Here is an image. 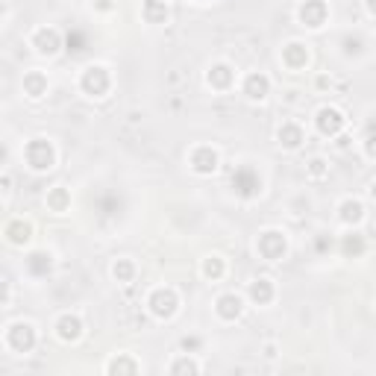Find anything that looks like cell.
<instances>
[{
	"instance_id": "obj_1",
	"label": "cell",
	"mask_w": 376,
	"mask_h": 376,
	"mask_svg": "<svg viewBox=\"0 0 376 376\" xmlns=\"http://www.w3.org/2000/svg\"><path fill=\"white\" fill-rule=\"evenodd\" d=\"M256 253L264 262H282L289 253V238L282 229H264L256 238Z\"/></svg>"
},
{
	"instance_id": "obj_2",
	"label": "cell",
	"mask_w": 376,
	"mask_h": 376,
	"mask_svg": "<svg viewBox=\"0 0 376 376\" xmlns=\"http://www.w3.org/2000/svg\"><path fill=\"white\" fill-rule=\"evenodd\" d=\"M147 309L156 320H171L176 312H180V294H176L174 289H168V285L153 289L150 297H147Z\"/></svg>"
},
{
	"instance_id": "obj_3",
	"label": "cell",
	"mask_w": 376,
	"mask_h": 376,
	"mask_svg": "<svg viewBox=\"0 0 376 376\" xmlns=\"http://www.w3.org/2000/svg\"><path fill=\"white\" fill-rule=\"evenodd\" d=\"M232 191L241 200H253V197L262 194V176L256 168H250V165H241V168L232 171Z\"/></svg>"
},
{
	"instance_id": "obj_4",
	"label": "cell",
	"mask_w": 376,
	"mask_h": 376,
	"mask_svg": "<svg viewBox=\"0 0 376 376\" xmlns=\"http://www.w3.org/2000/svg\"><path fill=\"white\" fill-rule=\"evenodd\" d=\"M24 159L32 171H50L53 165H56V150H53V145L48 138H32L27 141V147H24Z\"/></svg>"
},
{
	"instance_id": "obj_5",
	"label": "cell",
	"mask_w": 376,
	"mask_h": 376,
	"mask_svg": "<svg viewBox=\"0 0 376 376\" xmlns=\"http://www.w3.org/2000/svg\"><path fill=\"white\" fill-rule=\"evenodd\" d=\"M80 88L88 97H106L109 88H112V74L103 65H88L80 76Z\"/></svg>"
},
{
	"instance_id": "obj_6",
	"label": "cell",
	"mask_w": 376,
	"mask_h": 376,
	"mask_svg": "<svg viewBox=\"0 0 376 376\" xmlns=\"http://www.w3.org/2000/svg\"><path fill=\"white\" fill-rule=\"evenodd\" d=\"M36 326L27 324V320H18V324H9L6 329V347L12 353H30L32 347H36Z\"/></svg>"
},
{
	"instance_id": "obj_7",
	"label": "cell",
	"mask_w": 376,
	"mask_h": 376,
	"mask_svg": "<svg viewBox=\"0 0 376 376\" xmlns=\"http://www.w3.org/2000/svg\"><path fill=\"white\" fill-rule=\"evenodd\" d=\"M315 127H317L320 136L335 138V136H341V129L347 127V118H344V112H341V109H335V106H320L317 115H315Z\"/></svg>"
},
{
	"instance_id": "obj_8",
	"label": "cell",
	"mask_w": 376,
	"mask_h": 376,
	"mask_svg": "<svg viewBox=\"0 0 376 376\" xmlns=\"http://www.w3.org/2000/svg\"><path fill=\"white\" fill-rule=\"evenodd\" d=\"M297 18H300L303 27L320 30L326 24V18H329V6L324 3V0H303L300 9H297Z\"/></svg>"
},
{
	"instance_id": "obj_9",
	"label": "cell",
	"mask_w": 376,
	"mask_h": 376,
	"mask_svg": "<svg viewBox=\"0 0 376 376\" xmlns=\"http://www.w3.org/2000/svg\"><path fill=\"white\" fill-rule=\"evenodd\" d=\"M188 165H191V171L194 174H200V176H212L218 171V165H220V156H218V150L215 147H194L191 150V156H188Z\"/></svg>"
},
{
	"instance_id": "obj_10",
	"label": "cell",
	"mask_w": 376,
	"mask_h": 376,
	"mask_svg": "<svg viewBox=\"0 0 376 376\" xmlns=\"http://www.w3.org/2000/svg\"><path fill=\"white\" fill-rule=\"evenodd\" d=\"M32 48H36L39 56H56L62 50V36L56 27H41L36 30V36H32Z\"/></svg>"
},
{
	"instance_id": "obj_11",
	"label": "cell",
	"mask_w": 376,
	"mask_h": 376,
	"mask_svg": "<svg viewBox=\"0 0 376 376\" xmlns=\"http://www.w3.org/2000/svg\"><path fill=\"white\" fill-rule=\"evenodd\" d=\"M56 335H59V341H65V344H74V341H80V335H83V317L74 315V312L59 315V320H56Z\"/></svg>"
},
{
	"instance_id": "obj_12",
	"label": "cell",
	"mask_w": 376,
	"mask_h": 376,
	"mask_svg": "<svg viewBox=\"0 0 376 376\" xmlns=\"http://www.w3.org/2000/svg\"><path fill=\"white\" fill-rule=\"evenodd\" d=\"M241 92H244L247 101H264V97L271 94V80H268V74H262V71H253L244 76V85H241Z\"/></svg>"
},
{
	"instance_id": "obj_13",
	"label": "cell",
	"mask_w": 376,
	"mask_h": 376,
	"mask_svg": "<svg viewBox=\"0 0 376 376\" xmlns=\"http://www.w3.org/2000/svg\"><path fill=\"white\" fill-rule=\"evenodd\" d=\"M215 312H218L220 320L232 324V320H238L241 315H244V300H241L238 294H220L215 300Z\"/></svg>"
},
{
	"instance_id": "obj_14",
	"label": "cell",
	"mask_w": 376,
	"mask_h": 376,
	"mask_svg": "<svg viewBox=\"0 0 376 376\" xmlns=\"http://www.w3.org/2000/svg\"><path fill=\"white\" fill-rule=\"evenodd\" d=\"M206 83H209V88H215V92H227V88H232V83H236V71H232V65H227V62H215L212 68L206 71Z\"/></svg>"
},
{
	"instance_id": "obj_15",
	"label": "cell",
	"mask_w": 376,
	"mask_h": 376,
	"mask_svg": "<svg viewBox=\"0 0 376 376\" xmlns=\"http://www.w3.org/2000/svg\"><path fill=\"white\" fill-rule=\"evenodd\" d=\"M282 65L289 71H303L309 65V48L300 44V41H289L282 48Z\"/></svg>"
},
{
	"instance_id": "obj_16",
	"label": "cell",
	"mask_w": 376,
	"mask_h": 376,
	"mask_svg": "<svg viewBox=\"0 0 376 376\" xmlns=\"http://www.w3.org/2000/svg\"><path fill=\"white\" fill-rule=\"evenodd\" d=\"M276 141H280V147L285 150H297L306 141V132L300 124H294V121H285V124L276 129Z\"/></svg>"
},
{
	"instance_id": "obj_17",
	"label": "cell",
	"mask_w": 376,
	"mask_h": 376,
	"mask_svg": "<svg viewBox=\"0 0 376 376\" xmlns=\"http://www.w3.org/2000/svg\"><path fill=\"white\" fill-rule=\"evenodd\" d=\"M247 297H250V303H253V306H268V303H273L276 289H273V282L268 280V276H259V280H253V282H250Z\"/></svg>"
},
{
	"instance_id": "obj_18",
	"label": "cell",
	"mask_w": 376,
	"mask_h": 376,
	"mask_svg": "<svg viewBox=\"0 0 376 376\" xmlns=\"http://www.w3.org/2000/svg\"><path fill=\"white\" fill-rule=\"evenodd\" d=\"M338 220L344 227H359L364 220V203L356 200V197H347V200L338 206Z\"/></svg>"
},
{
	"instance_id": "obj_19",
	"label": "cell",
	"mask_w": 376,
	"mask_h": 376,
	"mask_svg": "<svg viewBox=\"0 0 376 376\" xmlns=\"http://www.w3.org/2000/svg\"><path fill=\"white\" fill-rule=\"evenodd\" d=\"M3 236H6V241H9V244H15V247H24L27 241L32 238V227L27 224V220L15 218V220H9V224H6Z\"/></svg>"
},
{
	"instance_id": "obj_20",
	"label": "cell",
	"mask_w": 376,
	"mask_h": 376,
	"mask_svg": "<svg viewBox=\"0 0 376 376\" xmlns=\"http://www.w3.org/2000/svg\"><path fill=\"white\" fill-rule=\"evenodd\" d=\"M168 15H171V9L165 0H145V6H141V18L147 24H168Z\"/></svg>"
},
{
	"instance_id": "obj_21",
	"label": "cell",
	"mask_w": 376,
	"mask_h": 376,
	"mask_svg": "<svg viewBox=\"0 0 376 376\" xmlns=\"http://www.w3.org/2000/svg\"><path fill=\"white\" fill-rule=\"evenodd\" d=\"M24 94H30L32 101H39V97L48 94V74H41V71L24 74Z\"/></svg>"
},
{
	"instance_id": "obj_22",
	"label": "cell",
	"mask_w": 376,
	"mask_h": 376,
	"mask_svg": "<svg viewBox=\"0 0 376 376\" xmlns=\"http://www.w3.org/2000/svg\"><path fill=\"white\" fill-rule=\"evenodd\" d=\"M27 271L32 276H48L53 271V256H50V253H41V250L30 253V256H27Z\"/></svg>"
},
{
	"instance_id": "obj_23",
	"label": "cell",
	"mask_w": 376,
	"mask_h": 376,
	"mask_svg": "<svg viewBox=\"0 0 376 376\" xmlns=\"http://www.w3.org/2000/svg\"><path fill=\"white\" fill-rule=\"evenodd\" d=\"M48 209L50 212H68L71 209V191L65 185H56V188H50L48 191Z\"/></svg>"
},
{
	"instance_id": "obj_24",
	"label": "cell",
	"mask_w": 376,
	"mask_h": 376,
	"mask_svg": "<svg viewBox=\"0 0 376 376\" xmlns=\"http://www.w3.org/2000/svg\"><path fill=\"white\" fill-rule=\"evenodd\" d=\"M141 370V364L136 362V359H132V356H127V353H121V356H115L112 362H109L106 364V373L109 376H121V373H138Z\"/></svg>"
},
{
	"instance_id": "obj_25",
	"label": "cell",
	"mask_w": 376,
	"mask_h": 376,
	"mask_svg": "<svg viewBox=\"0 0 376 376\" xmlns=\"http://www.w3.org/2000/svg\"><path fill=\"white\" fill-rule=\"evenodd\" d=\"M200 273L206 276L209 282H218L220 276L227 273V264H224V259H220V256H206L203 264H200Z\"/></svg>"
},
{
	"instance_id": "obj_26",
	"label": "cell",
	"mask_w": 376,
	"mask_h": 376,
	"mask_svg": "<svg viewBox=\"0 0 376 376\" xmlns=\"http://www.w3.org/2000/svg\"><path fill=\"white\" fill-rule=\"evenodd\" d=\"M341 253H344L347 259H359L364 253V236H359V232L344 236V241H341Z\"/></svg>"
},
{
	"instance_id": "obj_27",
	"label": "cell",
	"mask_w": 376,
	"mask_h": 376,
	"mask_svg": "<svg viewBox=\"0 0 376 376\" xmlns=\"http://www.w3.org/2000/svg\"><path fill=\"white\" fill-rule=\"evenodd\" d=\"M112 276H115V282H132L136 280V262L132 259H115L112 262Z\"/></svg>"
},
{
	"instance_id": "obj_28",
	"label": "cell",
	"mask_w": 376,
	"mask_h": 376,
	"mask_svg": "<svg viewBox=\"0 0 376 376\" xmlns=\"http://www.w3.org/2000/svg\"><path fill=\"white\" fill-rule=\"evenodd\" d=\"M200 370H203L200 362L191 359L188 353H185V356H180V359H174L171 368H168V373H174V376H180V373H200Z\"/></svg>"
},
{
	"instance_id": "obj_29",
	"label": "cell",
	"mask_w": 376,
	"mask_h": 376,
	"mask_svg": "<svg viewBox=\"0 0 376 376\" xmlns=\"http://www.w3.org/2000/svg\"><path fill=\"white\" fill-rule=\"evenodd\" d=\"M306 171H309V176H312V180H324V176L329 174V165H326L324 156H315V159H309Z\"/></svg>"
},
{
	"instance_id": "obj_30",
	"label": "cell",
	"mask_w": 376,
	"mask_h": 376,
	"mask_svg": "<svg viewBox=\"0 0 376 376\" xmlns=\"http://www.w3.org/2000/svg\"><path fill=\"white\" fill-rule=\"evenodd\" d=\"M65 44H68V48H65L68 53H83L85 50V36L74 30V32H68V41H65Z\"/></svg>"
},
{
	"instance_id": "obj_31",
	"label": "cell",
	"mask_w": 376,
	"mask_h": 376,
	"mask_svg": "<svg viewBox=\"0 0 376 376\" xmlns=\"http://www.w3.org/2000/svg\"><path fill=\"white\" fill-rule=\"evenodd\" d=\"M364 156L370 162H376V132H368V136H364Z\"/></svg>"
},
{
	"instance_id": "obj_32",
	"label": "cell",
	"mask_w": 376,
	"mask_h": 376,
	"mask_svg": "<svg viewBox=\"0 0 376 376\" xmlns=\"http://www.w3.org/2000/svg\"><path fill=\"white\" fill-rule=\"evenodd\" d=\"M344 53H347V56H353V53H362V39H356V41L344 39Z\"/></svg>"
},
{
	"instance_id": "obj_33",
	"label": "cell",
	"mask_w": 376,
	"mask_h": 376,
	"mask_svg": "<svg viewBox=\"0 0 376 376\" xmlns=\"http://www.w3.org/2000/svg\"><path fill=\"white\" fill-rule=\"evenodd\" d=\"M180 347H182V350H200V338H194V335L188 338V335H185V338L180 341Z\"/></svg>"
},
{
	"instance_id": "obj_34",
	"label": "cell",
	"mask_w": 376,
	"mask_h": 376,
	"mask_svg": "<svg viewBox=\"0 0 376 376\" xmlns=\"http://www.w3.org/2000/svg\"><path fill=\"white\" fill-rule=\"evenodd\" d=\"M338 147L347 150V147H350V138H347V136H338Z\"/></svg>"
},
{
	"instance_id": "obj_35",
	"label": "cell",
	"mask_w": 376,
	"mask_h": 376,
	"mask_svg": "<svg viewBox=\"0 0 376 376\" xmlns=\"http://www.w3.org/2000/svg\"><path fill=\"white\" fill-rule=\"evenodd\" d=\"M97 9H103V12L106 9H112V0H97Z\"/></svg>"
},
{
	"instance_id": "obj_36",
	"label": "cell",
	"mask_w": 376,
	"mask_h": 376,
	"mask_svg": "<svg viewBox=\"0 0 376 376\" xmlns=\"http://www.w3.org/2000/svg\"><path fill=\"white\" fill-rule=\"evenodd\" d=\"M264 356L273 359V356H276V347H273V344H268V347H264Z\"/></svg>"
},
{
	"instance_id": "obj_37",
	"label": "cell",
	"mask_w": 376,
	"mask_h": 376,
	"mask_svg": "<svg viewBox=\"0 0 376 376\" xmlns=\"http://www.w3.org/2000/svg\"><path fill=\"white\" fill-rule=\"evenodd\" d=\"M368 194H370V200H373V203H376V180H373V182H370V188H368Z\"/></svg>"
},
{
	"instance_id": "obj_38",
	"label": "cell",
	"mask_w": 376,
	"mask_h": 376,
	"mask_svg": "<svg viewBox=\"0 0 376 376\" xmlns=\"http://www.w3.org/2000/svg\"><path fill=\"white\" fill-rule=\"evenodd\" d=\"M329 85V76H317V88H326Z\"/></svg>"
},
{
	"instance_id": "obj_39",
	"label": "cell",
	"mask_w": 376,
	"mask_h": 376,
	"mask_svg": "<svg viewBox=\"0 0 376 376\" xmlns=\"http://www.w3.org/2000/svg\"><path fill=\"white\" fill-rule=\"evenodd\" d=\"M368 9H370V15H376V0H368Z\"/></svg>"
}]
</instances>
